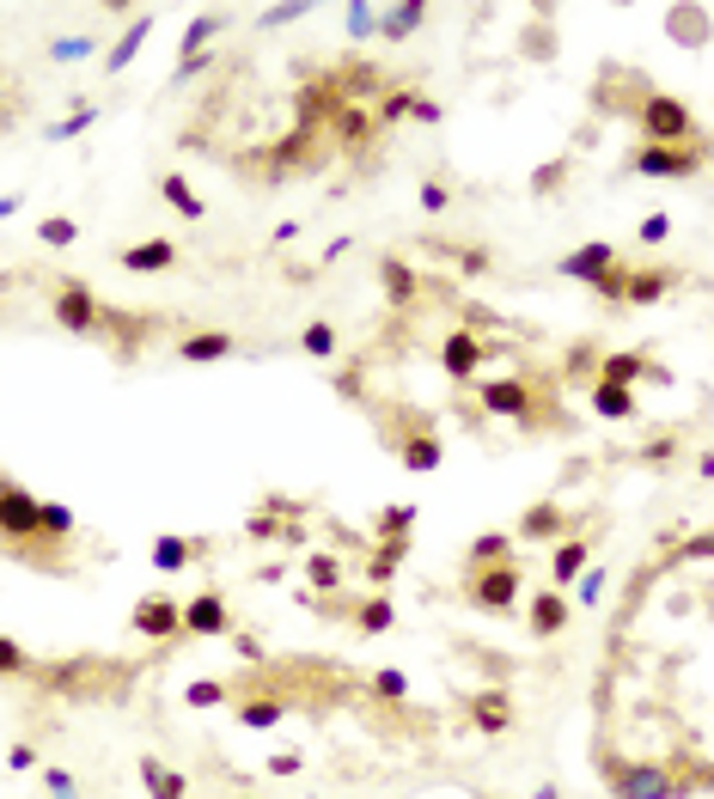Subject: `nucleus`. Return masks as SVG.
<instances>
[{
	"instance_id": "ddd939ff",
	"label": "nucleus",
	"mask_w": 714,
	"mask_h": 799,
	"mask_svg": "<svg viewBox=\"0 0 714 799\" xmlns=\"http://www.w3.org/2000/svg\"><path fill=\"white\" fill-rule=\"evenodd\" d=\"M226 354H238L232 330H196V336L177 342V360H190V367H214V360H226Z\"/></svg>"
},
{
	"instance_id": "a211bd4d",
	"label": "nucleus",
	"mask_w": 714,
	"mask_h": 799,
	"mask_svg": "<svg viewBox=\"0 0 714 799\" xmlns=\"http://www.w3.org/2000/svg\"><path fill=\"white\" fill-rule=\"evenodd\" d=\"M379 288H385V300L403 312V305H415V293H422V281H415V269L403 257H379Z\"/></svg>"
},
{
	"instance_id": "8fccbe9b",
	"label": "nucleus",
	"mask_w": 714,
	"mask_h": 799,
	"mask_svg": "<svg viewBox=\"0 0 714 799\" xmlns=\"http://www.w3.org/2000/svg\"><path fill=\"white\" fill-rule=\"evenodd\" d=\"M245 531H251V538H281V531H288V525H281V507H275V512H257Z\"/></svg>"
},
{
	"instance_id": "4468645a",
	"label": "nucleus",
	"mask_w": 714,
	"mask_h": 799,
	"mask_svg": "<svg viewBox=\"0 0 714 799\" xmlns=\"http://www.w3.org/2000/svg\"><path fill=\"white\" fill-rule=\"evenodd\" d=\"M569 531V512L555 507V500H538V507L519 519V531H513V543H555Z\"/></svg>"
},
{
	"instance_id": "dca6fc26",
	"label": "nucleus",
	"mask_w": 714,
	"mask_h": 799,
	"mask_svg": "<svg viewBox=\"0 0 714 799\" xmlns=\"http://www.w3.org/2000/svg\"><path fill=\"white\" fill-rule=\"evenodd\" d=\"M648 354H641V348H617V354H598V385H629V391H635V385H641V379H648Z\"/></svg>"
},
{
	"instance_id": "2eb2a0df",
	"label": "nucleus",
	"mask_w": 714,
	"mask_h": 799,
	"mask_svg": "<svg viewBox=\"0 0 714 799\" xmlns=\"http://www.w3.org/2000/svg\"><path fill=\"white\" fill-rule=\"evenodd\" d=\"M117 262L129 269V276H159V269H172L177 262V245L172 238H141V245H129Z\"/></svg>"
},
{
	"instance_id": "393cba45",
	"label": "nucleus",
	"mask_w": 714,
	"mask_h": 799,
	"mask_svg": "<svg viewBox=\"0 0 714 799\" xmlns=\"http://www.w3.org/2000/svg\"><path fill=\"white\" fill-rule=\"evenodd\" d=\"M196 555H202L196 538H172V531H165V538H153V568H159V574H184Z\"/></svg>"
},
{
	"instance_id": "4be33fe9",
	"label": "nucleus",
	"mask_w": 714,
	"mask_h": 799,
	"mask_svg": "<svg viewBox=\"0 0 714 799\" xmlns=\"http://www.w3.org/2000/svg\"><path fill=\"white\" fill-rule=\"evenodd\" d=\"M403 555H410V538H379V543H372V555H367V580L385 592V586H391V574L403 568Z\"/></svg>"
},
{
	"instance_id": "3c124183",
	"label": "nucleus",
	"mask_w": 714,
	"mask_h": 799,
	"mask_svg": "<svg viewBox=\"0 0 714 799\" xmlns=\"http://www.w3.org/2000/svg\"><path fill=\"white\" fill-rule=\"evenodd\" d=\"M232 654L245 659V666H257V659H263V641H257V635H245V629H232Z\"/></svg>"
},
{
	"instance_id": "5fc2aeb1",
	"label": "nucleus",
	"mask_w": 714,
	"mask_h": 799,
	"mask_svg": "<svg viewBox=\"0 0 714 799\" xmlns=\"http://www.w3.org/2000/svg\"><path fill=\"white\" fill-rule=\"evenodd\" d=\"M79 55H93V37H62L55 43V62H79Z\"/></svg>"
},
{
	"instance_id": "f257e3e1",
	"label": "nucleus",
	"mask_w": 714,
	"mask_h": 799,
	"mask_svg": "<svg viewBox=\"0 0 714 799\" xmlns=\"http://www.w3.org/2000/svg\"><path fill=\"white\" fill-rule=\"evenodd\" d=\"M641 129H648V147H690V134H696V117H690L684 98L648 93V98H641Z\"/></svg>"
},
{
	"instance_id": "052dcab7",
	"label": "nucleus",
	"mask_w": 714,
	"mask_h": 799,
	"mask_svg": "<svg viewBox=\"0 0 714 799\" xmlns=\"http://www.w3.org/2000/svg\"><path fill=\"white\" fill-rule=\"evenodd\" d=\"M458 269H464V276H483V269H489V257H483V250H464Z\"/></svg>"
},
{
	"instance_id": "7ed1b4c3",
	"label": "nucleus",
	"mask_w": 714,
	"mask_h": 799,
	"mask_svg": "<svg viewBox=\"0 0 714 799\" xmlns=\"http://www.w3.org/2000/svg\"><path fill=\"white\" fill-rule=\"evenodd\" d=\"M0 543H13V550L43 543V531H37V495L19 488V483H7V476H0Z\"/></svg>"
},
{
	"instance_id": "5701e85b",
	"label": "nucleus",
	"mask_w": 714,
	"mask_h": 799,
	"mask_svg": "<svg viewBox=\"0 0 714 799\" xmlns=\"http://www.w3.org/2000/svg\"><path fill=\"white\" fill-rule=\"evenodd\" d=\"M470 721L483 726V733H507V726H513L507 690H476V695H470Z\"/></svg>"
},
{
	"instance_id": "bb28decb",
	"label": "nucleus",
	"mask_w": 714,
	"mask_h": 799,
	"mask_svg": "<svg viewBox=\"0 0 714 799\" xmlns=\"http://www.w3.org/2000/svg\"><path fill=\"white\" fill-rule=\"evenodd\" d=\"M159 196L172 202V208L184 214V220H202V214H208V202L196 196V184H190L184 171H165V177H159Z\"/></svg>"
},
{
	"instance_id": "49530a36",
	"label": "nucleus",
	"mask_w": 714,
	"mask_h": 799,
	"mask_svg": "<svg viewBox=\"0 0 714 799\" xmlns=\"http://www.w3.org/2000/svg\"><path fill=\"white\" fill-rule=\"evenodd\" d=\"M372 695H385V702H403V695H410V678H403V671H372Z\"/></svg>"
},
{
	"instance_id": "680f3d73",
	"label": "nucleus",
	"mask_w": 714,
	"mask_h": 799,
	"mask_svg": "<svg viewBox=\"0 0 714 799\" xmlns=\"http://www.w3.org/2000/svg\"><path fill=\"white\" fill-rule=\"evenodd\" d=\"M19 214V196H0V220H13Z\"/></svg>"
},
{
	"instance_id": "a878e982",
	"label": "nucleus",
	"mask_w": 714,
	"mask_h": 799,
	"mask_svg": "<svg viewBox=\"0 0 714 799\" xmlns=\"http://www.w3.org/2000/svg\"><path fill=\"white\" fill-rule=\"evenodd\" d=\"M141 781H147V793H153V799H184V793H190L184 769H165V763H159L153 751L141 757Z\"/></svg>"
},
{
	"instance_id": "ea45409f",
	"label": "nucleus",
	"mask_w": 714,
	"mask_h": 799,
	"mask_svg": "<svg viewBox=\"0 0 714 799\" xmlns=\"http://www.w3.org/2000/svg\"><path fill=\"white\" fill-rule=\"evenodd\" d=\"M0 678H31V654L13 635H0Z\"/></svg>"
},
{
	"instance_id": "aec40b11",
	"label": "nucleus",
	"mask_w": 714,
	"mask_h": 799,
	"mask_svg": "<svg viewBox=\"0 0 714 799\" xmlns=\"http://www.w3.org/2000/svg\"><path fill=\"white\" fill-rule=\"evenodd\" d=\"M147 37H153V13H134L129 25H122V37L105 50V74H122V67L134 62V50H141Z\"/></svg>"
},
{
	"instance_id": "c756f323",
	"label": "nucleus",
	"mask_w": 714,
	"mask_h": 799,
	"mask_svg": "<svg viewBox=\"0 0 714 799\" xmlns=\"http://www.w3.org/2000/svg\"><path fill=\"white\" fill-rule=\"evenodd\" d=\"M220 31H226V13H196V19H190V25H184V43H177V62H190V55H202V50H208L214 37H220Z\"/></svg>"
},
{
	"instance_id": "412c9836",
	"label": "nucleus",
	"mask_w": 714,
	"mask_h": 799,
	"mask_svg": "<svg viewBox=\"0 0 714 799\" xmlns=\"http://www.w3.org/2000/svg\"><path fill=\"white\" fill-rule=\"evenodd\" d=\"M422 25H428V7L422 0H403V7L379 13V43H403V37H415Z\"/></svg>"
},
{
	"instance_id": "b1692460",
	"label": "nucleus",
	"mask_w": 714,
	"mask_h": 799,
	"mask_svg": "<svg viewBox=\"0 0 714 799\" xmlns=\"http://www.w3.org/2000/svg\"><path fill=\"white\" fill-rule=\"evenodd\" d=\"M513 531H483V538H470V550H464V568H495V562H513Z\"/></svg>"
},
{
	"instance_id": "de8ad7c7",
	"label": "nucleus",
	"mask_w": 714,
	"mask_h": 799,
	"mask_svg": "<svg viewBox=\"0 0 714 799\" xmlns=\"http://www.w3.org/2000/svg\"><path fill=\"white\" fill-rule=\"evenodd\" d=\"M635 238H641V245H666V238H672V214H648V220L635 226Z\"/></svg>"
},
{
	"instance_id": "20e7f679",
	"label": "nucleus",
	"mask_w": 714,
	"mask_h": 799,
	"mask_svg": "<svg viewBox=\"0 0 714 799\" xmlns=\"http://www.w3.org/2000/svg\"><path fill=\"white\" fill-rule=\"evenodd\" d=\"M605 781L617 799H678V775L653 763H605Z\"/></svg>"
},
{
	"instance_id": "a19ab883",
	"label": "nucleus",
	"mask_w": 714,
	"mask_h": 799,
	"mask_svg": "<svg viewBox=\"0 0 714 799\" xmlns=\"http://www.w3.org/2000/svg\"><path fill=\"white\" fill-rule=\"evenodd\" d=\"M93 122H98V105H79L74 117H62V122L50 129V141H74V134H86Z\"/></svg>"
},
{
	"instance_id": "bf43d9fd",
	"label": "nucleus",
	"mask_w": 714,
	"mask_h": 799,
	"mask_svg": "<svg viewBox=\"0 0 714 799\" xmlns=\"http://www.w3.org/2000/svg\"><path fill=\"white\" fill-rule=\"evenodd\" d=\"M410 117H415V122H440V117H446V110H440L434 98H415V105H410Z\"/></svg>"
},
{
	"instance_id": "9d476101",
	"label": "nucleus",
	"mask_w": 714,
	"mask_h": 799,
	"mask_svg": "<svg viewBox=\"0 0 714 799\" xmlns=\"http://www.w3.org/2000/svg\"><path fill=\"white\" fill-rule=\"evenodd\" d=\"M184 635H196V641H220V635H232V604H226L220 592H196V598H184Z\"/></svg>"
},
{
	"instance_id": "6e6d98bb",
	"label": "nucleus",
	"mask_w": 714,
	"mask_h": 799,
	"mask_svg": "<svg viewBox=\"0 0 714 799\" xmlns=\"http://www.w3.org/2000/svg\"><path fill=\"white\" fill-rule=\"evenodd\" d=\"M43 781H50V793H55V799H79V787H74V775H67V769H50Z\"/></svg>"
},
{
	"instance_id": "0eeeda50",
	"label": "nucleus",
	"mask_w": 714,
	"mask_h": 799,
	"mask_svg": "<svg viewBox=\"0 0 714 799\" xmlns=\"http://www.w3.org/2000/svg\"><path fill=\"white\" fill-rule=\"evenodd\" d=\"M629 171L635 177H696L702 171V147H648L641 141V153L629 159Z\"/></svg>"
},
{
	"instance_id": "f704fd0d",
	"label": "nucleus",
	"mask_w": 714,
	"mask_h": 799,
	"mask_svg": "<svg viewBox=\"0 0 714 799\" xmlns=\"http://www.w3.org/2000/svg\"><path fill=\"white\" fill-rule=\"evenodd\" d=\"M372 129H379V122H372L367 105H343V110H336V134H343V147H360Z\"/></svg>"
},
{
	"instance_id": "473e14b6",
	"label": "nucleus",
	"mask_w": 714,
	"mask_h": 799,
	"mask_svg": "<svg viewBox=\"0 0 714 799\" xmlns=\"http://www.w3.org/2000/svg\"><path fill=\"white\" fill-rule=\"evenodd\" d=\"M37 531H43V543H67L74 538V507H62V500H37Z\"/></svg>"
},
{
	"instance_id": "7c9ffc66",
	"label": "nucleus",
	"mask_w": 714,
	"mask_h": 799,
	"mask_svg": "<svg viewBox=\"0 0 714 799\" xmlns=\"http://www.w3.org/2000/svg\"><path fill=\"white\" fill-rule=\"evenodd\" d=\"M593 409H598L605 421H629L641 403H635V391H629V385H598V379H593Z\"/></svg>"
},
{
	"instance_id": "09e8293b",
	"label": "nucleus",
	"mask_w": 714,
	"mask_h": 799,
	"mask_svg": "<svg viewBox=\"0 0 714 799\" xmlns=\"http://www.w3.org/2000/svg\"><path fill=\"white\" fill-rule=\"evenodd\" d=\"M605 598V568H586L581 586H574V604H598Z\"/></svg>"
},
{
	"instance_id": "58836bf2",
	"label": "nucleus",
	"mask_w": 714,
	"mask_h": 799,
	"mask_svg": "<svg viewBox=\"0 0 714 799\" xmlns=\"http://www.w3.org/2000/svg\"><path fill=\"white\" fill-rule=\"evenodd\" d=\"M410 525H415V507L410 500H397V507L379 512V538H410Z\"/></svg>"
},
{
	"instance_id": "c03bdc74",
	"label": "nucleus",
	"mask_w": 714,
	"mask_h": 799,
	"mask_svg": "<svg viewBox=\"0 0 714 799\" xmlns=\"http://www.w3.org/2000/svg\"><path fill=\"white\" fill-rule=\"evenodd\" d=\"M305 13H312L305 0H288V7H263V13H257V25L275 31V25H293V19H305Z\"/></svg>"
},
{
	"instance_id": "9b49d317",
	"label": "nucleus",
	"mask_w": 714,
	"mask_h": 799,
	"mask_svg": "<svg viewBox=\"0 0 714 799\" xmlns=\"http://www.w3.org/2000/svg\"><path fill=\"white\" fill-rule=\"evenodd\" d=\"M483 360H489V342L470 336V330H452V336L440 342V372H446L452 385H470Z\"/></svg>"
},
{
	"instance_id": "f3484780",
	"label": "nucleus",
	"mask_w": 714,
	"mask_h": 799,
	"mask_svg": "<svg viewBox=\"0 0 714 799\" xmlns=\"http://www.w3.org/2000/svg\"><path fill=\"white\" fill-rule=\"evenodd\" d=\"M586 562H593V543H586V538H555V555H550V580H555V592L574 586V580L586 574Z\"/></svg>"
},
{
	"instance_id": "39448f33",
	"label": "nucleus",
	"mask_w": 714,
	"mask_h": 799,
	"mask_svg": "<svg viewBox=\"0 0 714 799\" xmlns=\"http://www.w3.org/2000/svg\"><path fill=\"white\" fill-rule=\"evenodd\" d=\"M129 629L141 635V641H177V635H184V604L165 598V592H147V598L129 611Z\"/></svg>"
},
{
	"instance_id": "4d7b16f0",
	"label": "nucleus",
	"mask_w": 714,
	"mask_h": 799,
	"mask_svg": "<svg viewBox=\"0 0 714 799\" xmlns=\"http://www.w3.org/2000/svg\"><path fill=\"white\" fill-rule=\"evenodd\" d=\"M555 184H562V165H543L538 177H531V190H538V196H550Z\"/></svg>"
},
{
	"instance_id": "c85d7f7f",
	"label": "nucleus",
	"mask_w": 714,
	"mask_h": 799,
	"mask_svg": "<svg viewBox=\"0 0 714 799\" xmlns=\"http://www.w3.org/2000/svg\"><path fill=\"white\" fill-rule=\"evenodd\" d=\"M305 580H312V598H324L331 592L336 598V586H343V555H331V550H317V555H305Z\"/></svg>"
},
{
	"instance_id": "f8f14e48",
	"label": "nucleus",
	"mask_w": 714,
	"mask_h": 799,
	"mask_svg": "<svg viewBox=\"0 0 714 799\" xmlns=\"http://www.w3.org/2000/svg\"><path fill=\"white\" fill-rule=\"evenodd\" d=\"M610 262H617V245H605V238H593V245H574L569 257L555 262V276H569V281H586V288H593V281L605 276Z\"/></svg>"
},
{
	"instance_id": "2f4dec72",
	"label": "nucleus",
	"mask_w": 714,
	"mask_h": 799,
	"mask_svg": "<svg viewBox=\"0 0 714 799\" xmlns=\"http://www.w3.org/2000/svg\"><path fill=\"white\" fill-rule=\"evenodd\" d=\"M281 721H288V702H281V695H257V702L238 708V726H251V733H269V726H281Z\"/></svg>"
},
{
	"instance_id": "1a4fd4ad",
	"label": "nucleus",
	"mask_w": 714,
	"mask_h": 799,
	"mask_svg": "<svg viewBox=\"0 0 714 799\" xmlns=\"http://www.w3.org/2000/svg\"><path fill=\"white\" fill-rule=\"evenodd\" d=\"M574 623V604H569V592H531L526 598V635L531 641H555V635Z\"/></svg>"
},
{
	"instance_id": "79ce46f5",
	"label": "nucleus",
	"mask_w": 714,
	"mask_h": 799,
	"mask_svg": "<svg viewBox=\"0 0 714 799\" xmlns=\"http://www.w3.org/2000/svg\"><path fill=\"white\" fill-rule=\"evenodd\" d=\"M37 238H43V245H50V250H67V245H74V238H79V226L55 214V220H37Z\"/></svg>"
},
{
	"instance_id": "864d4df0",
	"label": "nucleus",
	"mask_w": 714,
	"mask_h": 799,
	"mask_svg": "<svg viewBox=\"0 0 714 799\" xmlns=\"http://www.w3.org/2000/svg\"><path fill=\"white\" fill-rule=\"evenodd\" d=\"M422 208H428V214H446V208H452V190H446V184H422Z\"/></svg>"
},
{
	"instance_id": "423d86ee",
	"label": "nucleus",
	"mask_w": 714,
	"mask_h": 799,
	"mask_svg": "<svg viewBox=\"0 0 714 799\" xmlns=\"http://www.w3.org/2000/svg\"><path fill=\"white\" fill-rule=\"evenodd\" d=\"M470 385H476V403L489 409V415H501V421H526L531 409H538L531 379H470Z\"/></svg>"
},
{
	"instance_id": "a18cd8bd",
	"label": "nucleus",
	"mask_w": 714,
	"mask_h": 799,
	"mask_svg": "<svg viewBox=\"0 0 714 799\" xmlns=\"http://www.w3.org/2000/svg\"><path fill=\"white\" fill-rule=\"evenodd\" d=\"M372 31H379V7L355 0V7H348V37H372Z\"/></svg>"
},
{
	"instance_id": "e433bc0d",
	"label": "nucleus",
	"mask_w": 714,
	"mask_h": 799,
	"mask_svg": "<svg viewBox=\"0 0 714 799\" xmlns=\"http://www.w3.org/2000/svg\"><path fill=\"white\" fill-rule=\"evenodd\" d=\"M220 702H232V683H220V678L184 683V708H220Z\"/></svg>"
},
{
	"instance_id": "13d9d810",
	"label": "nucleus",
	"mask_w": 714,
	"mask_h": 799,
	"mask_svg": "<svg viewBox=\"0 0 714 799\" xmlns=\"http://www.w3.org/2000/svg\"><path fill=\"white\" fill-rule=\"evenodd\" d=\"M7 763L25 775V769H37V751H31V745H13V751H7Z\"/></svg>"
},
{
	"instance_id": "603ef678",
	"label": "nucleus",
	"mask_w": 714,
	"mask_h": 799,
	"mask_svg": "<svg viewBox=\"0 0 714 799\" xmlns=\"http://www.w3.org/2000/svg\"><path fill=\"white\" fill-rule=\"evenodd\" d=\"M263 769H269V775H300V769H305V757H300V751H275V757H269Z\"/></svg>"
},
{
	"instance_id": "6e6552de",
	"label": "nucleus",
	"mask_w": 714,
	"mask_h": 799,
	"mask_svg": "<svg viewBox=\"0 0 714 799\" xmlns=\"http://www.w3.org/2000/svg\"><path fill=\"white\" fill-rule=\"evenodd\" d=\"M50 312H55V324H62V330H74V336H93V330L105 324V305H98V293L86 288V281H67V288L55 293V305H50Z\"/></svg>"
},
{
	"instance_id": "72a5a7b5",
	"label": "nucleus",
	"mask_w": 714,
	"mask_h": 799,
	"mask_svg": "<svg viewBox=\"0 0 714 799\" xmlns=\"http://www.w3.org/2000/svg\"><path fill=\"white\" fill-rule=\"evenodd\" d=\"M391 623H397V604L385 598V592H372V598L355 611V629H360V635H385Z\"/></svg>"
},
{
	"instance_id": "4c0bfd02",
	"label": "nucleus",
	"mask_w": 714,
	"mask_h": 799,
	"mask_svg": "<svg viewBox=\"0 0 714 799\" xmlns=\"http://www.w3.org/2000/svg\"><path fill=\"white\" fill-rule=\"evenodd\" d=\"M410 105H415L410 86H391V93L379 98V110H372V122H379V129H391V122H410Z\"/></svg>"
},
{
	"instance_id": "f03ea898",
	"label": "nucleus",
	"mask_w": 714,
	"mask_h": 799,
	"mask_svg": "<svg viewBox=\"0 0 714 799\" xmlns=\"http://www.w3.org/2000/svg\"><path fill=\"white\" fill-rule=\"evenodd\" d=\"M519 562H495V568H470L464 574V598L476 604V611H489V616H507L519 604Z\"/></svg>"
},
{
	"instance_id": "c9c22d12",
	"label": "nucleus",
	"mask_w": 714,
	"mask_h": 799,
	"mask_svg": "<svg viewBox=\"0 0 714 799\" xmlns=\"http://www.w3.org/2000/svg\"><path fill=\"white\" fill-rule=\"evenodd\" d=\"M336 342H343V336H336V324H331V317H312V324L300 330V348L312 354V360H331V354H336Z\"/></svg>"
},
{
	"instance_id": "cd10ccee",
	"label": "nucleus",
	"mask_w": 714,
	"mask_h": 799,
	"mask_svg": "<svg viewBox=\"0 0 714 799\" xmlns=\"http://www.w3.org/2000/svg\"><path fill=\"white\" fill-rule=\"evenodd\" d=\"M666 288H672V269H648V276H635L629 269V281H623V305H660Z\"/></svg>"
},
{
	"instance_id": "6ab92c4d",
	"label": "nucleus",
	"mask_w": 714,
	"mask_h": 799,
	"mask_svg": "<svg viewBox=\"0 0 714 799\" xmlns=\"http://www.w3.org/2000/svg\"><path fill=\"white\" fill-rule=\"evenodd\" d=\"M397 458H403V471L428 476V471H440V458H446V452H440V440L428 428H415V433H403V440H397Z\"/></svg>"
},
{
	"instance_id": "37998d69",
	"label": "nucleus",
	"mask_w": 714,
	"mask_h": 799,
	"mask_svg": "<svg viewBox=\"0 0 714 799\" xmlns=\"http://www.w3.org/2000/svg\"><path fill=\"white\" fill-rule=\"evenodd\" d=\"M623 281H629V262H610L605 276L593 281V293H598L605 305H617V300H623Z\"/></svg>"
}]
</instances>
